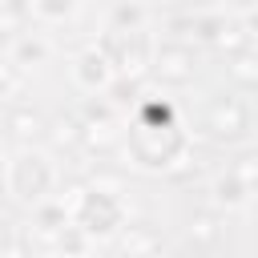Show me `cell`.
<instances>
[{
    "instance_id": "1",
    "label": "cell",
    "mask_w": 258,
    "mask_h": 258,
    "mask_svg": "<svg viewBox=\"0 0 258 258\" xmlns=\"http://www.w3.org/2000/svg\"><path fill=\"white\" fill-rule=\"evenodd\" d=\"M206 129L218 137V141H238L246 137L250 129V109L238 93H222L214 105H210V117H206Z\"/></svg>"
},
{
    "instance_id": "2",
    "label": "cell",
    "mask_w": 258,
    "mask_h": 258,
    "mask_svg": "<svg viewBox=\"0 0 258 258\" xmlns=\"http://www.w3.org/2000/svg\"><path fill=\"white\" fill-rule=\"evenodd\" d=\"M194 69H198V60L185 44H161L153 52V77L165 85H185L194 77Z\"/></svg>"
},
{
    "instance_id": "3",
    "label": "cell",
    "mask_w": 258,
    "mask_h": 258,
    "mask_svg": "<svg viewBox=\"0 0 258 258\" xmlns=\"http://www.w3.org/2000/svg\"><path fill=\"white\" fill-rule=\"evenodd\" d=\"M77 81L89 89V93H97V89H105L109 81H113V56L105 52V48H89L81 60H77Z\"/></svg>"
},
{
    "instance_id": "4",
    "label": "cell",
    "mask_w": 258,
    "mask_h": 258,
    "mask_svg": "<svg viewBox=\"0 0 258 258\" xmlns=\"http://www.w3.org/2000/svg\"><path fill=\"white\" fill-rule=\"evenodd\" d=\"M121 254L125 258H161V238L149 226H129V234L121 238Z\"/></svg>"
},
{
    "instance_id": "5",
    "label": "cell",
    "mask_w": 258,
    "mask_h": 258,
    "mask_svg": "<svg viewBox=\"0 0 258 258\" xmlns=\"http://www.w3.org/2000/svg\"><path fill=\"white\" fill-rule=\"evenodd\" d=\"M246 189H250V185H246L234 169H230V173H222V177L214 181V198H218L222 206H242V202H246Z\"/></svg>"
},
{
    "instance_id": "6",
    "label": "cell",
    "mask_w": 258,
    "mask_h": 258,
    "mask_svg": "<svg viewBox=\"0 0 258 258\" xmlns=\"http://www.w3.org/2000/svg\"><path fill=\"white\" fill-rule=\"evenodd\" d=\"M44 56H48V44H44V40H32V36H24V40L16 36V40H12V52H8L12 64H36V60H44Z\"/></svg>"
},
{
    "instance_id": "7",
    "label": "cell",
    "mask_w": 258,
    "mask_h": 258,
    "mask_svg": "<svg viewBox=\"0 0 258 258\" xmlns=\"http://www.w3.org/2000/svg\"><path fill=\"white\" fill-rule=\"evenodd\" d=\"M8 129H12L16 137H36V133L44 129V121H40V113L12 105V109H8Z\"/></svg>"
},
{
    "instance_id": "8",
    "label": "cell",
    "mask_w": 258,
    "mask_h": 258,
    "mask_svg": "<svg viewBox=\"0 0 258 258\" xmlns=\"http://www.w3.org/2000/svg\"><path fill=\"white\" fill-rule=\"evenodd\" d=\"M189 238H194V242H202V246H214V242L222 238V230H218V218H214L210 210H198V214L189 218Z\"/></svg>"
},
{
    "instance_id": "9",
    "label": "cell",
    "mask_w": 258,
    "mask_h": 258,
    "mask_svg": "<svg viewBox=\"0 0 258 258\" xmlns=\"http://www.w3.org/2000/svg\"><path fill=\"white\" fill-rule=\"evenodd\" d=\"M24 16L32 20V0H4V32H8V40L20 36Z\"/></svg>"
},
{
    "instance_id": "10",
    "label": "cell",
    "mask_w": 258,
    "mask_h": 258,
    "mask_svg": "<svg viewBox=\"0 0 258 258\" xmlns=\"http://www.w3.org/2000/svg\"><path fill=\"white\" fill-rule=\"evenodd\" d=\"M230 77H234L238 85H258V56L238 52V56L230 60Z\"/></svg>"
},
{
    "instance_id": "11",
    "label": "cell",
    "mask_w": 258,
    "mask_h": 258,
    "mask_svg": "<svg viewBox=\"0 0 258 258\" xmlns=\"http://www.w3.org/2000/svg\"><path fill=\"white\" fill-rule=\"evenodd\" d=\"M52 141L56 145H77V141H85V125H77L73 117L69 121H56L52 125Z\"/></svg>"
},
{
    "instance_id": "12",
    "label": "cell",
    "mask_w": 258,
    "mask_h": 258,
    "mask_svg": "<svg viewBox=\"0 0 258 258\" xmlns=\"http://www.w3.org/2000/svg\"><path fill=\"white\" fill-rule=\"evenodd\" d=\"M137 24H141V8H137V4H121V8L113 12V28H121V32H137Z\"/></svg>"
},
{
    "instance_id": "13",
    "label": "cell",
    "mask_w": 258,
    "mask_h": 258,
    "mask_svg": "<svg viewBox=\"0 0 258 258\" xmlns=\"http://www.w3.org/2000/svg\"><path fill=\"white\" fill-rule=\"evenodd\" d=\"M32 8H36L40 16H52V20H60V16H69V12L77 8V0H32Z\"/></svg>"
},
{
    "instance_id": "14",
    "label": "cell",
    "mask_w": 258,
    "mask_h": 258,
    "mask_svg": "<svg viewBox=\"0 0 258 258\" xmlns=\"http://www.w3.org/2000/svg\"><path fill=\"white\" fill-rule=\"evenodd\" d=\"M60 250H69V254H77V258H85V250H89V242L73 230V226H64L60 230Z\"/></svg>"
},
{
    "instance_id": "15",
    "label": "cell",
    "mask_w": 258,
    "mask_h": 258,
    "mask_svg": "<svg viewBox=\"0 0 258 258\" xmlns=\"http://www.w3.org/2000/svg\"><path fill=\"white\" fill-rule=\"evenodd\" d=\"M218 32H222V20H218V16H198L194 36H202V40H218Z\"/></svg>"
},
{
    "instance_id": "16",
    "label": "cell",
    "mask_w": 258,
    "mask_h": 258,
    "mask_svg": "<svg viewBox=\"0 0 258 258\" xmlns=\"http://www.w3.org/2000/svg\"><path fill=\"white\" fill-rule=\"evenodd\" d=\"M234 173H238L246 185H254V177H258V157H242V165H234Z\"/></svg>"
},
{
    "instance_id": "17",
    "label": "cell",
    "mask_w": 258,
    "mask_h": 258,
    "mask_svg": "<svg viewBox=\"0 0 258 258\" xmlns=\"http://www.w3.org/2000/svg\"><path fill=\"white\" fill-rule=\"evenodd\" d=\"M246 32H250V36H258V12H254V16L246 20Z\"/></svg>"
}]
</instances>
